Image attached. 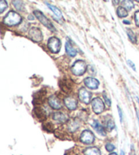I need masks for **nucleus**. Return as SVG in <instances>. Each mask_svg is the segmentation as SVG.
<instances>
[{"label":"nucleus","instance_id":"obj_13","mask_svg":"<svg viewBox=\"0 0 139 155\" xmlns=\"http://www.w3.org/2000/svg\"><path fill=\"white\" fill-rule=\"evenodd\" d=\"M84 84L88 88H90V89L96 90L98 87L99 81H98L97 79L92 78V77H88V78L85 79Z\"/></svg>","mask_w":139,"mask_h":155},{"label":"nucleus","instance_id":"obj_26","mask_svg":"<svg viewBox=\"0 0 139 155\" xmlns=\"http://www.w3.org/2000/svg\"><path fill=\"white\" fill-rule=\"evenodd\" d=\"M8 8V4L6 1H4V0H2L0 2V13H3L5 10H6Z\"/></svg>","mask_w":139,"mask_h":155},{"label":"nucleus","instance_id":"obj_19","mask_svg":"<svg viewBox=\"0 0 139 155\" xmlns=\"http://www.w3.org/2000/svg\"><path fill=\"white\" fill-rule=\"evenodd\" d=\"M45 4H46V6L49 8V9L51 10V11H52L54 13V15L57 16V17H58V18H62L63 17L62 12H61L60 10L58 9L57 7L53 6V5H51L50 4L47 3V2H45Z\"/></svg>","mask_w":139,"mask_h":155},{"label":"nucleus","instance_id":"obj_10","mask_svg":"<svg viewBox=\"0 0 139 155\" xmlns=\"http://www.w3.org/2000/svg\"><path fill=\"white\" fill-rule=\"evenodd\" d=\"M60 89L66 94H69L73 90V84L69 79H63L59 83Z\"/></svg>","mask_w":139,"mask_h":155},{"label":"nucleus","instance_id":"obj_21","mask_svg":"<svg viewBox=\"0 0 139 155\" xmlns=\"http://www.w3.org/2000/svg\"><path fill=\"white\" fill-rule=\"evenodd\" d=\"M117 14L119 17L124 18L128 16V11L125 8L122 6H119L117 10Z\"/></svg>","mask_w":139,"mask_h":155},{"label":"nucleus","instance_id":"obj_28","mask_svg":"<svg viewBox=\"0 0 139 155\" xmlns=\"http://www.w3.org/2000/svg\"><path fill=\"white\" fill-rule=\"evenodd\" d=\"M134 21L136 25L139 27V11H136L134 14Z\"/></svg>","mask_w":139,"mask_h":155},{"label":"nucleus","instance_id":"obj_24","mask_svg":"<svg viewBox=\"0 0 139 155\" xmlns=\"http://www.w3.org/2000/svg\"><path fill=\"white\" fill-rule=\"evenodd\" d=\"M13 6L15 7L16 9L18 10H22L25 8V5H24L23 2L21 1H12Z\"/></svg>","mask_w":139,"mask_h":155},{"label":"nucleus","instance_id":"obj_23","mask_svg":"<svg viewBox=\"0 0 139 155\" xmlns=\"http://www.w3.org/2000/svg\"><path fill=\"white\" fill-rule=\"evenodd\" d=\"M122 3L123 6H124V8H125V9H127L128 10H132L134 8V4L132 1H128V0H125V1H122Z\"/></svg>","mask_w":139,"mask_h":155},{"label":"nucleus","instance_id":"obj_6","mask_svg":"<svg viewBox=\"0 0 139 155\" xmlns=\"http://www.w3.org/2000/svg\"><path fill=\"white\" fill-rule=\"evenodd\" d=\"M29 36L35 42H39L43 40L42 31L38 28H36V27H33L29 29Z\"/></svg>","mask_w":139,"mask_h":155},{"label":"nucleus","instance_id":"obj_8","mask_svg":"<svg viewBox=\"0 0 139 155\" xmlns=\"http://www.w3.org/2000/svg\"><path fill=\"white\" fill-rule=\"evenodd\" d=\"M80 141L84 144H92L94 141V135L90 130H85L82 133Z\"/></svg>","mask_w":139,"mask_h":155},{"label":"nucleus","instance_id":"obj_20","mask_svg":"<svg viewBox=\"0 0 139 155\" xmlns=\"http://www.w3.org/2000/svg\"><path fill=\"white\" fill-rule=\"evenodd\" d=\"M79 127V122L76 121V120H72V121L69 122L68 124V129L69 131L74 132L78 129Z\"/></svg>","mask_w":139,"mask_h":155},{"label":"nucleus","instance_id":"obj_7","mask_svg":"<svg viewBox=\"0 0 139 155\" xmlns=\"http://www.w3.org/2000/svg\"><path fill=\"white\" fill-rule=\"evenodd\" d=\"M91 105H92L93 111H94L96 114H100L101 113H103L104 109H105V105H104L103 101L101 100V98H100L99 97L94 98V99L92 101Z\"/></svg>","mask_w":139,"mask_h":155},{"label":"nucleus","instance_id":"obj_17","mask_svg":"<svg viewBox=\"0 0 139 155\" xmlns=\"http://www.w3.org/2000/svg\"><path fill=\"white\" fill-rule=\"evenodd\" d=\"M84 155H101L100 150L97 147H90L84 150Z\"/></svg>","mask_w":139,"mask_h":155},{"label":"nucleus","instance_id":"obj_35","mask_svg":"<svg viewBox=\"0 0 139 155\" xmlns=\"http://www.w3.org/2000/svg\"><path fill=\"white\" fill-rule=\"evenodd\" d=\"M136 116H137L138 121V124H139V111L136 109Z\"/></svg>","mask_w":139,"mask_h":155},{"label":"nucleus","instance_id":"obj_30","mask_svg":"<svg viewBox=\"0 0 139 155\" xmlns=\"http://www.w3.org/2000/svg\"><path fill=\"white\" fill-rule=\"evenodd\" d=\"M44 128L45 129H47L49 132H52L53 130V126L50 124V123H47L46 124H45Z\"/></svg>","mask_w":139,"mask_h":155},{"label":"nucleus","instance_id":"obj_34","mask_svg":"<svg viewBox=\"0 0 139 155\" xmlns=\"http://www.w3.org/2000/svg\"><path fill=\"white\" fill-rule=\"evenodd\" d=\"M123 23H124V24H127V25H129V24H130V21H128V20H124V21H123Z\"/></svg>","mask_w":139,"mask_h":155},{"label":"nucleus","instance_id":"obj_14","mask_svg":"<svg viewBox=\"0 0 139 155\" xmlns=\"http://www.w3.org/2000/svg\"><path fill=\"white\" fill-rule=\"evenodd\" d=\"M52 118L59 123H65L67 122L68 116L62 112H55L52 115Z\"/></svg>","mask_w":139,"mask_h":155},{"label":"nucleus","instance_id":"obj_18","mask_svg":"<svg viewBox=\"0 0 139 155\" xmlns=\"http://www.w3.org/2000/svg\"><path fill=\"white\" fill-rule=\"evenodd\" d=\"M65 50L66 53L69 56H71V57H75L77 54V51L72 47L71 44L69 42H66L65 43Z\"/></svg>","mask_w":139,"mask_h":155},{"label":"nucleus","instance_id":"obj_27","mask_svg":"<svg viewBox=\"0 0 139 155\" xmlns=\"http://www.w3.org/2000/svg\"><path fill=\"white\" fill-rule=\"evenodd\" d=\"M105 148L108 152H112V151L114 150L115 148H116V147H115L113 144H112L111 143H108L106 144Z\"/></svg>","mask_w":139,"mask_h":155},{"label":"nucleus","instance_id":"obj_16","mask_svg":"<svg viewBox=\"0 0 139 155\" xmlns=\"http://www.w3.org/2000/svg\"><path fill=\"white\" fill-rule=\"evenodd\" d=\"M92 127L100 135L106 136V132L105 129H104L102 125H101L98 121H97V120H94V121H93Z\"/></svg>","mask_w":139,"mask_h":155},{"label":"nucleus","instance_id":"obj_39","mask_svg":"<svg viewBox=\"0 0 139 155\" xmlns=\"http://www.w3.org/2000/svg\"><path fill=\"white\" fill-rule=\"evenodd\" d=\"M137 2H138V3H139V1H137Z\"/></svg>","mask_w":139,"mask_h":155},{"label":"nucleus","instance_id":"obj_11","mask_svg":"<svg viewBox=\"0 0 139 155\" xmlns=\"http://www.w3.org/2000/svg\"><path fill=\"white\" fill-rule=\"evenodd\" d=\"M64 103L66 108L69 110L73 111L76 109L77 106V101L76 98L73 97H67L64 99Z\"/></svg>","mask_w":139,"mask_h":155},{"label":"nucleus","instance_id":"obj_31","mask_svg":"<svg viewBox=\"0 0 139 155\" xmlns=\"http://www.w3.org/2000/svg\"><path fill=\"white\" fill-rule=\"evenodd\" d=\"M127 62H128V66H129L130 68H132V70H133L134 71H136V66H135L134 64V63L132 62V61H131V60H128L127 61Z\"/></svg>","mask_w":139,"mask_h":155},{"label":"nucleus","instance_id":"obj_38","mask_svg":"<svg viewBox=\"0 0 139 155\" xmlns=\"http://www.w3.org/2000/svg\"><path fill=\"white\" fill-rule=\"evenodd\" d=\"M136 100H137V102H138V103L139 104V98H138V97H136Z\"/></svg>","mask_w":139,"mask_h":155},{"label":"nucleus","instance_id":"obj_32","mask_svg":"<svg viewBox=\"0 0 139 155\" xmlns=\"http://www.w3.org/2000/svg\"><path fill=\"white\" fill-rule=\"evenodd\" d=\"M117 110H118V114H119L120 122H122V120H123V112L122 111V109L120 108L119 106H118V105H117Z\"/></svg>","mask_w":139,"mask_h":155},{"label":"nucleus","instance_id":"obj_12","mask_svg":"<svg viewBox=\"0 0 139 155\" xmlns=\"http://www.w3.org/2000/svg\"><path fill=\"white\" fill-rule=\"evenodd\" d=\"M48 104L52 109L58 110L62 108V103L60 100L56 96L52 95L48 98Z\"/></svg>","mask_w":139,"mask_h":155},{"label":"nucleus","instance_id":"obj_29","mask_svg":"<svg viewBox=\"0 0 139 155\" xmlns=\"http://www.w3.org/2000/svg\"><path fill=\"white\" fill-rule=\"evenodd\" d=\"M103 98H104V99H105V103H107V105L108 106H111V100L107 97V96L106 95L105 92L103 93Z\"/></svg>","mask_w":139,"mask_h":155},{"label":"nucleus","instance_id":"obj_37","mask_svg":"<svg viewBox=\"0 0 139 155\" xmlns=\"http://www.w3.org/2000/svg\"><path fill=\"white\" fill-rule=\"evenodd\" d=\"M109 155H117V154L116 153V152H112V153H111Z\"/></svg>","mask_w":139,"mask_h":155},{"label":"nucleus","instance_id":"obj_9","mask_svg":"<svg viewBox=\"0 0 139 155\" xmlns=\"http://www.w3.org/2000/svg\"><path fill=\"white\" fill-rule=\"evenodd\" d=\"M46 91L45 90L42 89L40 90L38 92L35 93L33 95V105H41L43 103L45 98V96H46Z\"/></svg>","mask_w":139,"mask_h":155},{"label":"nucleus","instance_id":"obj_5","mask_svg":"<svg viewBox=\"0 0 139 155\" xmlns=\"http://www.w3.org/2000/svg\"><path fill=\"white\" fill-rule=\"evenodd\" d=\"M92 94L89 91L87 90L85 87L80 88L78 92V97L81 102L84 104H89L91 102Z\"/></svg>","mask_w":139,"mask_h":155},{"label":"nucleus","instance_id":"obj_36","mask_svg":"<svg viewBox=\"0 0 139 155\" xmlns=\"http://www.w3.org/2000/svg\"><path fill=\"white\" fill-rule=\"evenodd\" d=\"M120 155H125V152L122 150H121V152H120Z\"/></svg>","mask_w":139,"mask_h":155},{"label":"nucleus","instance_id":"obj_15","mask_svg":"<svg viewBox=\"0 0 139 155\" xmlns=\"http://www.w3.org/2000/svg\"><path fill=\"white\" fill-rule=\"evenodd\" d=\"M33 111L36 117L41 121L46 119V112L43 108L40 107H36L34 108Z\"/></svg>","mask_w":139,"mask_h":155},{"label":"nucleus","instance_id":"obj_33","mask_svg":"<svg viewBox=\"0 0 139 155\" xmlns=\"http://www.w3.org/2000/svg\"><path fill=\"white\" fill-rule=\"evenodd\" d=\"M28 19H29V20H34V17H33V16L32 15H29Z\"/></svg>","mask_w":139,"mask_h":155},{"label":"nucleus","instance_id":"obj_22","mask_svg":"<svg viewBox=\"0 0 139 155\" xmlns=\"http://www.w3.org/2000/svg\"><path fill=\"white\" fill-rule=\"evenodd\" d=\"M126 33L128 38L130 40V41L132 42V43H135L136 42V37L132 29H130V28H126Z\"/></svg>","mask_w":139,"mask_h":155},{"label":"nucleus","instance_id":"obj_2","mask_svg":"<svg viewBox=\"0 0 139 155\" xmlns=\"http://www.w3.org/2000/svg\"><path fill=\"white\" fill-rule=\"evenodd\" d=\"M71 69L74 75L80 76L85 73L87 70V65L84 61L77 60L73 64Z\"/></svg>","mask_w":139,"mask_h":155},{"label":"nucleus","instance_id":"obj_25","mask_svg":"<svg viewBox=\"0 0 139 155\" xmlns=\"http://www.w3.org/2000/svg\"><path fill=\"white\" fill-rule=\"evenodd\" d=\"M115 122L112 119H109L107 121L106 127L109 130H112L115 128Z\"/></svg>","mask_w":139,"mask_h":155},{"label":"nucleus","instance_id":"obj_1","mask_svg":"<svg viewBox=\"0 0 139 155\" xmlns=\"http://www.w3.org/2000/svg\"><path fill=\"white\" fill-rule=\"evenodd\" d=\"M22 22V17L14 11H10L4 18V23L8 26L17 25Z\"/></svg>","mask_w":139,"mask_h":155},{"label":"nucleus","instance_id":"obj_4","mask_svg":"<svg viewBox=\"0 0 139 155\" xmlns=\"http://www.w3.org/2000/svg\"><path fill=\"white\" fill-rule=\"evenodd\" d=\"M48 47L52 53H58L61 47L60 41L57 37H51L48 41Z\"/></svg>","mask_w":139,"mask_h":155},{"label":"nucleus","instance_id":"obj_3","mask_svg":"<svg viewBox=\"0 0 139 155\" xmlns=\"http://www.w3.org/2000/svg\"><path fill=\"white\" fill-rule=\"evenodd\" d=\"M34 15L37 19H38L45 27H46V28L48 29H49L50 31H56V28H54V26L53 25V24L51 23V21L45 17L41 11H39V10H35Z\"/></svg>","mask_w":139,"mask_h":155}]
</instances>
